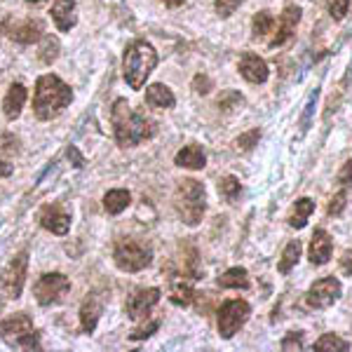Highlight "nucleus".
I'll return each mask as SVG.
<instances>
[{
	"label": "nucleus",
	"instance_id": "nucleus-1",
	"mask_svg": "<svg viewBox=\"0 0 352 352\" xmlns=\"http://www.w3.org/2000/svg\"><path fill=\"white\" fill-rule=\"evenodd\" d=\"M111 120H113V129H116V141L122 148L139 146L141 141L151 139V136L155 134V124L146 116L136 113L124 99H118L116 104H113Z\"/></svg>",
	"mask_w": 352,
	"mask_h": 352
},
{
	"label": "nucleus",
	"instance_id": "nucleus-2",
	"mask_svg": "<svg viewBox=\"0 0 352 352\" xmlns=\"http://www.w3.org/2000/svg\"><path fill=\"white\" fill-rule=\"evenodd\" d=\"M73 92L71 87L61 80V78L52 76H41L36 82V94H33V113L41 120H52V118L59 116L61 111L71 104Z\"/></svg>",
	"mask_w": 352,
	"mask_h": 352
},
{
	"label": "nucleus",
	"instance_id": "nucleus-3",
	"mask_svg": "<svg viewBox=\"0 0 352 352\" xmlns=\"http://www.w3.org/2000/svg\"><path fill=\"white\" fill-rule=\"evenodd\" d=\"M155 66H157V52L153 50V45H148L146 41H134L127 45L122 56V73L129 87L132 89L144 87Z\"/></svg>",
	"mask_w": 352,
	"mask_h": 352
},
{
	"label": "nucleus",
	"instance_id": "nucleus-4",
	"mask_svg": "<svg viewBox=\"0 0 352 352\" xmlns=\"http://www.w3.org/2000/svg\"><path fill=\"white\" fill-rule=\"evenodd\" d=\"M174 207H176V212H179V217L184 219V223L197 226L204 217V209H207L204 186L195 179L179 181L176 192H174Z\"/></svg>",
	"mask_w": 352,
	"mask_h": 352
},
{
	"label": "nucleus",
	"instance_id": "nucleus-5",
	"mask_svg": "<svg viewBox=\"0 0 352 352\" xmlns=\"http://www.w3.org/2000/svg\"><path fill=\"white\" fill-rule=\"evenodd\" d=\"M0 338L8 345L19 350H36L38 348V333L33 327V320L26 312H16L0 322Z\"/></svg>",
	"mask_w": 352,
	"mask_h": 352
},
{
	"label": "nucleus",
	"instance_id": "nucleus-6",
	"mask_svg": "<svg viewBox=\"0 0 352 352\" xmlns=\"http://www.w3.org/2000/svg\"><path fill=\"white\" fill-rule=\"evenodd\" d=\"M26 268H28V252H19L5 265V270L0 272V298L16 300L21 296V289H24L26 282Z\"/></svg>",
	"mask_w": 352,
	"mask_h": 352
},
{
	"label": "nucleus",
	"instance_id": "nucleus-7",
	"mask_svg": "<svg viewBox=\"0 0 352 352\" xmlns=\"http://www.w3.org/2000/svg\"><path fill=\"white\" fill-rule=\"evenodd\" d=\"M113 258L116 265L124 272H139L144 268H148L153 261V252L144 244L134 242V240H120L113 249Z\"/></svg>",
	"mask_w": 352,
	"mask_h": 352
},
{
	"label": "nucleus",
	"instance_id": "nucleus-8",
	"mask_svg": "<svg viewBox=\"0 0 352 352\" xmlns=\"http://www.w3.org/2000/svg\"><path fill=\"white\" fill-rule=\"evenodd\" d=\"M252 315V308H249L247 300H226L219 310V333L221 338H232L237 331L244 327V322Z\"/></svg>",
	"mask_w": 352,
	"mask_h": 352
},
{
	"label": "nucleus",
	"instance_id": "nucleus-9",
	"mask_svg": "<svg viewBox=\"0 0 352 352\" xmlns=\"http://www.w3.org/2000/svg\"><path fill=\"white\" fill-rule=\"evenodd\" d=\"M68 289H71V280L64 272H45L33 287V294H36V300L41 305H52L66 296Z\"/></svg>",
	"mask_w": 352,
	"mask_h": 352
},
{
	"label": "nucleus",
	"instance_id": "nucleus-10",
	"mask_svg": "<svg viewBox=\"0 0 352 352\" xmlns=\"http://www.w3.org/2000/svg\"><path fill=\"white\" fill-rule=\"evenodd\" d=\"M338 296H340V282L336 277H322V280H317L315 285L310 287L308 296H305V303L315 310H322V308L333 305V300Z\"/></svg>",
	"mask_w": 352,
	"mask_h": 352
},
{
	"label": "nucleus",
	"instance_id": "nucleus-11",
	"mask_svg": "<svg viewBox=\"0 0 352 352\" xmlns=\"http://www.w3.org/2000/svg\"><path fill=\"white\" fill-rule=\"evenodd\" d=\"M157 300H160V289H155V287L139 289V292H134L132 296L127 298L124 310H127V315L132 317V320H141V317H146L153 308H155Z\"/></svg>",
	"mask_w": 352,
	"mask_h": 352
},
{
	"label": "nucleus",
	"instance_id": "nucleus-12",
	"mask_svg": "<svg viewBox=\"0 0 352 352\" xmlns=\"http://www.w3.org/2000/svg\"><path fill=\"white\" fill-rule=\"evenodd\" d=\"M41 226L54 235H66L71 228V214L64 212L59 204H47L41 212Z\"/></svg>",
	"mask_w": 352,
	"mask_h": 352
},
{
	"label": "nucleus",
	"instance_id": "nucleus-13",
	"mask_svg": "<svg viewBox=\"0 0 352 352\" xmlns=\"http://www.w3.org/2000/svg\"><path fill=\"white\" fill-rule=\"evenodd\" d=\"M298 21H300V8H296V5H287L285 12H282V16H280V24H277L275 38L270 41V47H280V45H285L289 38L296 33Z\"/></svg>",
	"mask_w": 352,
	"mask_h": 352
},
{
	"label": "nucleus",
	"instance_id": "nucleus-14",
	"mask_svg": "<svg viewBox=\"0 0 352 352\" xmlns=\"http://www.w3.org/2000/svg\"><path fill=\"white\" fill-rule=\"evenodd\" d=\"M240 73H242V78L244 80H249V82H265L268 80V64H265L263 59H261L258 54H254V52H244L242 54V59H240Z\"/></svg>",
	"mask_w": 352,
	"mask_h": 352
},
{
	"label": "nucleus",
	"instance_id": "nucleus-15",
	"mask_svg": "<svg viewBox=\"0 0 352 352\" xmlns=\"http://www.w3.org/2000/svg\"><path fill=\"white\" fill-rule=\"evenodd\" d=\"M333 252V240L327 230H315L312 232V240H310V261L315 265H324L329 258H331Z\"/></svg>",
	"mask_w": 352,
	"mask_h": 352
},
{
	"label": "nucleus",
	"instance_id": "nucleus-16",
	"mask_svg": "<svg viewBox=\"0 0 352 352\" xmlns=\"http://www.w3.org/2000/svg\"><path fill=\"white\" fill-rule=\"evenodd\" d=\"M26 87L21 82H12L8 89V94H5V101H3V111H5V118L8 120H16V118L21 116V109H24L26 104Z\"/></svg>",
	"mask_w": 352,
	"mask_h": 352
},
{
	"label": "nucleus",
	"instance_id": "nucleus-17",
	"mask_svg": "<svg viewBox=\"0 0 352 352\" xmlns=\"http://www.w3.org/2000/svg\"><path fill=\"white\" fill-rule=\"evenodd\" d=\"M52 19L59 31H71L76 26V0H56L52 5Z\"/></svg>",
	"mask_w": 352,
	"mask_h": 352
},
{
	"label": "nucleus",
	"instance_id": "nucleus-18",
	"mask_svg": "<svg viewBox=\"0 0 352 352\" xmlns=\"http://www.w3.org/2000/svg\"><path fill=\"white\" fill-rule=\"evenodd\" d=\"M101 310H104V305H101V300L96 294L85 298V303L80 308V327H82L85 333H92L96 329V322H99V317H101Z\"/></svg>",
	"mask_w": 352,
	"mask_h": 352
},
{
	"label": "nucleus",
	"instance_id": "nucleus-19",
	"mask_svg": "<svg viewBox=\"0 0 352 352\" xmlns=\"http://www.w3.org/2000/svg\"><path fill=\"white\" fill-rule=\"evenodd\" d=\"M41 33H43L41 21H38V19H26V21L16 24L12 31H10V38H12L14 43H19V45H31V43H36L38 38H41Z\"/></svg>",
	"mask_w": 352,
	"mask_h": 352
},
{
	"label": "nucleus",
	"instance_id": "nucleus-20",
	"mask_svg": "<svg viewBox=\"0 0 352 352\" xmlns=\"http://www.w3.org/2000/svg\"><path fill=\"white\" fill-rule=\"evenodd\" d=\"M176 164L188 169H202L207 164V155H204V151L197 144H190L176 153Z\"/></svg>",
	"mask_w": 352,
	"mask_h": 352
},
{
	"label": "nucleus",
	"instance_id": "nucleus-21",
	"mask_svg": "<svg viewBox=\"0 0 352 352\" xmlns=\"http://www.w3.org/2000/svg\"><path fill=\"white\" fill-rule=\"evenodd\" d=\"M146 104L153 106V109H172L176 104L174 94L169 87H164V85H151V87H146Z\"/></svg>",
	"mask_w": 352,
	"mask_h": 352
},
{
	"label": "nucleus",
	"instance_id": "nucleus-22",
	"mask_svg": "<svg viewBox=\"0 0 352 352\" xmlns=\"http://www.w3.org/2000/svg\"><path fill=\"white\" fill-rule=\"evenodd\" d=\"M192 298H195V289L188 280H174L172 287H169V300H172L174 305H181V308H186V305L192 303Z\"/></svg>",
	"mask_w": 352,
	"mask_h": 352
},
{
	"label": "nucleus",
	"instance_id": "nucleus-23",
	"mask_svg": "<svg viewBox=\"0 0 352 352\" xmlns=\"http://www.w3.org/2000/svg\"><path fill=\"white\" fill-rule=\"evenodd\" d=\"M312 212H315V202H312L310 197H300V200H296V204H294V212H292V217H289V226H292V228H303V226L308 223Z\"/></svg>",
	"mask_w": 352,
	"mask_h": 352
},
{
	"label": "nucleus",
	"instance_id": "nucleus-24",
	"mask_svg": "<svg viewBox=\"0 0 352 352\" xmlns=\"http://www.w3.org/2000/svg\"><path fill=\"white\" fill-rule=\"evenodd\" d=\"M129 202H132L129 190H122V188L109 190V192H106V197H104V209L109 214H120V212H124V209L129 207Z\"/></svg>",
	"mask_w": 352,
	"mask_h": 352
},
{
	"label": "nucleus",
	"instance_id": "nucleus-25",
	"mask_svg": "<svg viewBox=\"0 0 352 352\" xmlns=\"http://www.w3.org/2000/svg\"><path fill=\"white\" fill-rule=\"evenodd\" d=\"M219 287L223 289H247L249 287V275L244 268H230L219 277Z\"/></svg>",
	"mask_w": 352,
	"mask_h": 352
},
{
	"label": "nucleus",
	"instance_id": "nucleus-26",
	"mask_svg": "<svg viewBox=\"0 0 352 352\" xmlns=\"http://www.w3.org/2000/svg\"><path fill=\"white\" fill-rule=\"evenodd\" d=\"M298 258H300V242L294 240V242L287 244L285 254H282V261H280V272H282V275H287V272L298 263Z\"/></svg>",
	"mask_w": 352,
	"mask_h": 352
},
{
	"label": "nucleus",
	"instance_id": "nucleus-27",
	"mask_svg": "<svg viewBox=\"0 0 352 352\" xmlns=\"http://www.w3.org/2000/svg\"><path fill=\"white\" fill-rule=\"evenodd\" d=\"M272 26H275V16H272L268 10H263V12H258L256 16H254V36L256 38H263L268 36V33L272 31Z\"/></svg>",
	"mask_w": 352,
	"mask_h": 352
},
{
	"label": "nucleus",
	"instance_id": "nucleus-28",
	"mask_svg": "<svg viewBox=\"0 0 352 352\" xmlns=\"http://www.w3.org/2000/svg\"><path fill=\"white\" fill-rule=\"evenodd\" d=\"M240 190H242V186H240V181H237L235 176H223V179L219 181V192L228 202H235L237 195H240Z\"/></svg>",
	"mask_w": 352,
	"mask_h": 352
},
{
	"label": "nucleus",
	"instance_id": "nucleus-29",
	"mask_svg": "<svg viewBox=\"0 0 352 352\" xmlns=\"http://www.w3.org/2000/svg\"><path fill=\"white\" fill-rule=\"evenodd\" d=\"M59 56V41L52 36H43V43H41V59L45 64H52V61Z\"/></svg>",
	"mask_w": 352,
	"mask_h": 352
},
{
	"label": "nucleus",
	"instance_id": "nucleus-30",
	"mask_svg": "<svg viewBox=\"0 0 352 352\" xmlns=\"http://www.w3.org/2000/svg\"><path fill=\"white\" fill-rule=\"evenodd\" d=\"M315 348L317 350H348L350 343L343 338H338L336 333H324V336L315 343Z\"/></svg>",
	"mask_w": 352,
	"mask_h": 352
},
{
	"label": "nucleus",
	"instance_id": "nucleus-31",
	"mask_svg": "<svg viewBox=\"0 0 352 352\" xmlns=\"http://www.w3.org/2000/svg\"><path fill=\"white\" fill-rule=\"evenodd\" d=\"M160 329V322L157 320H151L148 324H144V327H136L132 333H129V338L132 340H144V338H148V336H153V333Z\"/></svg>",
	"mask_w": 352,
	"mask_h": 352
},
{
	"label": "nucleus",
	"instance_id": "nucleus-32",
	"mask_svg": "<svg viewBox=\"0 0 352 352\" xmlns=\"http://www.w3.org/2000/svg\"><path fill=\"white\" fill-rule=\"evenodd\" d=\"M258 139H261V132L258 129H252V132L242 134L240 139L235 141V146H237V151H252L254 146L258 144Z\"/></svg>",
	"mask_w": 352,
	"mask_h": 352
},
{
	"label": "nucleus",
	"instance_id": "nucleus-33",
	"mask_svg": "<svg viewBox=\"0 0 352 352\" xmlns=\"http://www.w3.org/2000/svg\"><path fill=\"white\" fill-rule=\"evenodd\" d=\"M219 106L223 111H235L242 106V94L240 92H226L223 96L219 99Z\"/></svg>",
	"mask_w": 352,
	"mask_h": 352
},
{
	"label": "nucleus",
	"instance_id": "nucleus-34",
	"mask_svg": "<svg viewBox=\"0 0 352 352\" xmlns=\"http://www.w3.org/2000/svg\"><path fill=\"white\" fill-rule=\"evenodd\" d=\"M345 200H348V192H345V188H343L338 195L331 197V202H329V217H338V214L345 209Z\"/></svg>",
	"mask_w": 352,
	"mask_h": 352
},
{
	"label": "nucleus",
	"instance_id": "nucleus-35",
	"mask_svg": "<svg viewBox=\"0 0 352 352\" xmlns=\"http://www.w3.org/2000/svg\"><path fill=\"white\" fill-rule=\"evenodd\" d=\"M242 3H244V0H217V3H214V8H217V12L221 16H230Z\"/></svg>",
	"mask_w": 352,
	"mask_h": 352
},
{
	"label": "nucleus",
	"instance_id": "nucleus-36",
	"mask_svg": "<svg viewBox=\"0 0 352 352\" xmlns=\"http://www.w3.org/2000/svg\"><path fill=\"white\" fill-rule=\"evenodd\" d=\"M348 8H350V0H331V5H329V12L336 21L343 19L345 14H348Z\"/></svg>",
	"mask_w": 352,
	"mask_h": 352
},
{
	"label": "nucleus",
	"instance_id": "nucleus-37",
	"mask_svg": "<svg viewBox=\"0 0 352 352\" xmlns=\"http://www.w3.org/2000/svg\"><path fill=\"white\" fill-rule=\"evenodd\" d=\"M282 350H303V333L292 331L289 336L282 340Z\"/></svg>",
	"mask_w": 352,
	"mask_h": 352
},
{
	"label": "nucleus",
	"instance_id": "nucleus-38",
	"mask_svg": "<svg viewBox=\"0 0 352 352\" xmlns=\"http://www.w3.org/2000/svg\"><path fill=\"white\" fill-rule=\"evenodd\" d=\"M192 89H195L197 94H207L209 89H212V80H209L207 76H195V80H192Z\"/></svg>",
	"mask_w": 352,
	"mask_h": 352
},
{
	"label": "nucleus",
	"instance_id": "nucleus-39",
	"mask_svg": "<svg viewBox=\"0 0 352 352\" xmlns=\"http://www.w3.org/2000/svg\"><path fill=\"white\" fill-rule=\"evenodd\" d=\"M350 181H352V160L345 162V164H343V172L338 174V184H340V186H348Z\"/></svg>",
	"mask_w": 352,
	"mask_h": 352
},
{
	"label": "nucleus",
	"instance_id": "nucleus-40",
	"mask_svg": "<svg viewBox=\"0 0 352 352\" xmlns=\"http://www.w3.org/2000/svg\"><path fill=\"white\" fill-rule=\"evenodd\" d=\"M68 160H73V164H76L78 169L85 167V157L80 155V153H78L76 146H68Z\"/></svg>",
	"mask_w": 352,
	"mask_h": 352
},
{
	"label": "nucleus",
	"instance_id": "nucleus-41",
	"mask_svg": "<svg viewBox=\"0 0 352 352\" xmlns=\"http://www.w3.org/2000/svg\"><path fill=\"white\" fill-rule=\"evenodd\" d=\"M340 268H343L345 275H352V252H345L340 256Z\"/></svg>",
	"mask_w": 352,
	"mask_h": 352
},
{
	"label": "nucleus",
	"instance_id": "nucleus-42",
	"mask_svg": "<svg viewBox=\"0 0 352 352\" xmlns=\"http://www.w3.org/2000/svg\"><path fill=\"white\" fill-rule=\"evenodd\" d=\"M12 174V164H10L5 157H0V176H10Z\"/></svg>",
	"mask_w": 352,
	"mask_h": 352
},
{
	"label": "nucleus",
	"instance_id": "nucleus-43",
	"mask_svg": "<svg viewBox=\"0 0 352 352\" xmlns=\"http://www.w3.org/2000/svg\"><path fill=\"white\" fill-rule=\"evenodd\" d=\"M164 5H169V8H179V5H184V0H162Z\"/></svg>",
	"mask_w": 352,
	"mask_h": 352
},
{
	"label": "nucleus",
	"instance_id": "nucleus-44",
	"mask_svg": "<svg viewBox=\"0 0 352 352\" xmlns=\"http://www.w3.org/2000/svg\"><path fill=\"white\" fill-rule=\"evenodd\" d=\"M26 3H43V0H26Z\"/></svg>",
	"mask_w": 352,
	"mask_h": 352
}]
</instances>
